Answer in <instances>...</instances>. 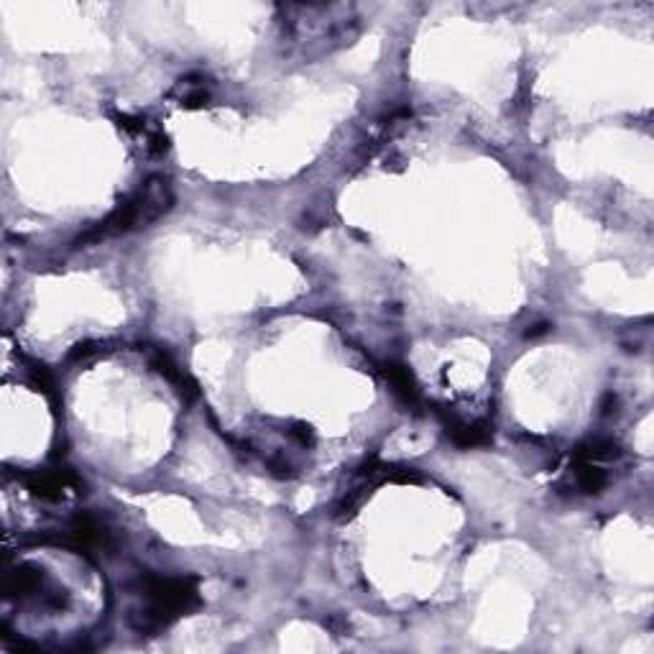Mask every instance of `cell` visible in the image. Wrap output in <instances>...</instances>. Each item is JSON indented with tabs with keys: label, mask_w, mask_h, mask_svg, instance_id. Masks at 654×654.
Wrapping results in <instances>:
<instances>
[{
	"label": "cell",
	"mask_w": 654,
	"mask_h": 654,
	"mask_svg": "<svg viewBox=\"0 0 654 654\" xmlns=\"http://www.w3.org/2000/svg\"><path fill=\"white\" fill-rule=\"evenodd\" d=\"M115 123H118V128L126 131L128 136L136 138L138 144L144 146L151 156H164L169 151L167 131L156 121L146 118V115H115Z\"/></svg>",
	"instance_id": "obj_6"
},
{
	"label": "cell",
	"mask_w": 654,
	"mask_h": 654,
	"mask_svg": "<svg viewBox=\"0 0 654 654\" xmlns=\"http://www.w3.org/2000/svg\"><path fill=\"white\" fill-rule=\"evenodd\" d=\"M172 207V182H169L167 177H161V174H151L149 179L141 182V187H138L131 197H126L121 205L115 207L108 218L100 220L98 225H92L90 230H85L75 241V248H87L92 246V243L108 241V238L133 233V230L149 228L151 223L164 218Z\"/></svg>",
	"instance_id": "obj_2"
},
{
	"label": "cell",
	"mask_w": 654,
	"mask_h": 654,
	"mask_svg": "<svg viewBox=\"0 0 654 654\" xmlns=\"http://www.w3.org/2000/svg\"><path fill=\"white\" fill-rule=\"evenodd\" d=\"M3 593H6V598H21V601L39 598L49 609H64L67 606L64 591H57L46 580V575L41 570L31 568V565H18L16 570H8L6 580H3Z\"/></svg>",
	"instance_id": "obj_4"
},
{
	"label": "cell",
	"mask_w": 654,
	"mask_h": 654,
	"mask_svg": "<svg viewBox=\"0 0 654 654\" xmlns=\"http://www.w3.org/2000/svg\"><path fill=\"white\" fill-rule=\"evenodd\" d=\"M136 596L141 606L131 611L128 621L141 637H154L182 616L192 614L202 606L200 578L195 575H177V578H161V575H141L136 580Z\"/></svg>",
	"instance_id": "obj_1"
},
{
	"label": "cell",
	"mask_w": 654,
	"mask_h": 654,
	"mask_svg": "<svg viewBox=\"0 0 654 654\" xmlns=\"http://www.w3.org/2000/svg\"><path fill=\"white\" fill-rule=\"evenodd\" d=\"M445 432H448L450 442H453L455 448H460V450L488 448V445L494 442V427L488 425L486 419L465 422V419L445 414Z\"/></svg>",
	"instance_id": "obj_7"
},
{
	"label": "cell",
	"mask_w": 654,
	"mask_h": 654,
	"mask_svg": "<svg viewBox=\"0 0 654 654\" xmlns=\"http://www.w3.org/2000/svg\"><path fill=\"white\" fill-rule=\"evenodd\" d=\"M381 373H384V379L389 381L391 389H394V394L399 396L407 407H419V404H422V391H419L417 379H414V373L409 371L404 363L384 361L381 363Z\"/></svg>",
	"instance_id": "obj_11"
},
{
	"label": "cell",
	"mask_w": 654,
	"mask_h": 654,
	"mask_svg": "<svg viewBox=\"0 0 654 654\" xmlns=\"http://www.w3.org/2000/svg\"><path fill=\"white\" fill-rule=\"evenodd\" d=\"M169 98L177 100V105H182V108H205L213 103V82L205 75H187L172 87Z\"/></svg>",
	"instance_id": "obj_10"
},
{
	"label": "cell",
	"mask_w": 654,
	"mask_h": 654,
	"mask_svg": "<svg viewBox=\"0 0 654 654\" xmlns=\"http://www.w3.org/2000/svg\"><path fill=\"white\" fill-rule=\"evenodd\" d=\"M616 407H619V399H616L614 394H609V396H606V402H603V409H601V412L606 414V417H609V414H614V412H616Z\"/></svg>",
	"instance_id": "obj_13"
},
{
	"label": "cell",
	"mask_w": 654,
	"mask_h": 654,
	"mask_svg": "<svg viewBox=\"0 0 654 654\" xmlns=\"http://www.w3.org/2000/svg\"><path fill=\"white\" fill-rule=\"evenodd\" d=\"M570 478L580 494L588 496L603 494V488L609 486V473L603 471V463L580 455L578 450H573V458H570Z\"/></svg>",
	"instance_id": "obj_9"
},
{
	"label": "cell",
	"mask_w": 654,
	"mask_h": 654,
	"mask_svg": "<svg viewBox=\"0 0 654 654\" xmlns=\"http://www.w3.org/2000/svg\"><path fill=\"white\" fill-rule=\"evenodd\" d=\"M18 481L23 486L29 488L31 494L36 499L44 501H62L69 491H75V494H82V478L77 476L75 471H69V468H57V471H31V473H21Z\"/></svg>",
	"instance_id": "obj_5"
},
{
	"label": "cell",
	"mask_w": 654,
	"mask_h": 654,
	"mask_svg": "<svg viewBox=\"0 0 654 654\" xmlns=\"http://www.w3.org/2000/svg\"><path fill=\"white\" fill-rule=\"evenodd\" d=\"M550 333V325L547 322H540V325H534V330H527V338H537V335Z\"/></svg>",
	"instance_id": "obj_14"
},
{
	"label": "cell",
	"mask_w": 654,
	"mask_h": 654,
	"mask_svg": "<svg viewBox=\"0 0 654 654\" xmlns=\"http://www.w3.org/2000/svg\"><path fill=\"white\" fill-rule=\"evenodd\" d=\"M149 363H151V368L159 373L161 379L169 381V386L177 391V396L182 399L184 404L195 402L197 396H200V389H197L195 379H192L190 373H184V368H179L169 353H164V350H154L149 358Z\"/></svg>",
	"instance_id": "obj_8"
},
{
	"label": "cell",
	"mask_w": 654,
	"mask_h": 654,
	"mask_svg": "<svg viewBox=\"0 0 654 654\" xmlns=\"http://www.w3.org/2000/svg\"><path fill=\"white\" fill-rule=\"evenodd\" d=\"M39 542H49V545L67 547L75 550L77 555L92 557L95 552L113 550L115 537L108 529V524L95 514H77L72 522L67 524L62 534H49V537H39Z\"/></svg>",
	"instance_id": "obj_3"
},
{
	"label": "cell",
	"mask_w": 654,
	"mask_h": 654,
	"mask_svg": "<svg viewBox=\"0 0 654 654\" xmlns=\"http://www.w3.org/2000/svg\"><path fill=\"white\" fill-rule=\"evenodd\" d=\"M100 350H103V348H100L98 343L77 345V348L72 350V353H69V361H85V358H90V356H98Z\"/></svg>",
	"instance_id": "obj_12"
}]
</instances>
